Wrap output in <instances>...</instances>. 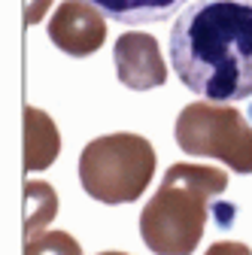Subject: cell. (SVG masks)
Masks as SVG:
<instances>
[{"label": "cell", "instance_id": "ba28073f", "mask_svg": "<svg viewBox=\"0 0 252 255\" xmlns=\"http://www.w3.org/2000/svg\"><path fill=\"white\" fill-rule=\"evenodd\" d=\"M94 3L107 18H116L122 24H158L176 15L188 0H88Z\"/></svg>", "mask_w": 252, "mask_h": 255}, {"label": "cell", "instance_id": "7a4b0ae2", "mask_svg": "<svg viewBox=\"0 0 252 255\" xmlns=\"http://www.w3.org/2000/svg\"><path fill=\"white\" fill-rule=\"evenodd\" d=\"M228 188V173L210 164H173L140 213V237L155 255H192L204 237L210 201Z\"/></svg>", "mask_w": 252, "mask_h": 255}, {"label": "cell", "instance_id": "9c48e42d", "mask_svg": "<svg viewBox=\"0 0 252 255\" xmlns=\"http://www.w3.org/2000/svg\"><path fill=\"white\" fill-rule=\"evenodd\" d=\"M27 234H37L58 213V198L46 182H27Z\"/></svg>", "mask_w": 252, "mask_h": 255}, {"label": "cell", "instance_id": "30bf717a", "mask_svg": "<svg viewBox=\"0 0 252 255\" xmlns=\"http://www.w3.org/2000/svg\"><path fill=\"white\" fill-rule=\"evenodd\" d=\"M24 255H82V246L67 231H37L27 237Z\"/></svg>", "mask_w": 252, "mask_h": 255}, {"label": "cell", "instance_id": "8fae6325", "mask_svg": "<svg viewBox=\"0 0 252 255\" xmlns=\"http://www.w3.org/2000/svg\"><path fill=\"white\" fill-rule=\"evenodd\" d=\"M207 255H252V249L243 246V243L225 240V243H213V246L207 249Z\"/></svg>", "mask_w": 252, "mask_h": 255}, {"label": "cell", "instance_id": "8992f818", "mask_svg": "<svg viewBox=\"0 0 252 255\" xmlns=\"http://www.w3.org/2000/svg\"><path fill=\"white\" fill-rule=\"evenodd\" d=\"M113 61H116V76L125 88L149 91L167 82V64L161 58L158 40L152 34H140V30L122 34L113 46Z\"/></svg>", "mask_w": 252, "mask_h": 255}, {"label": "cell", "instance_id": "3957f363", "mask_svg": "<svg viewBox=\"0 0 252 255\" xmlns=\"http://www.w3.org/2000/svg\"><path fill=\"white\" fill-rule=\"evenodd\" d=\"M155 176V149L137 134L91 140L79 155V182L101 204L137 201Z\"/></svg>", "mask_w": 252, "mask_h": 255}, {"label": "cell", "instance_id": "5b68a950", "mask_svg": "<svg viewBox=\"0 0 252 255\" xmlns=\"http://www.w3.org/2000/svg\"><path fill=\"white\" fill-rule=\"evenodd\" d=\"M49 40L73 58L94 55L107 40V15L88 0H64L49 18Z\"/></svg>", "mask_w": 252, "mask_h": 255}, {"label": "cell", "instance_id": "6da1fadb", "mask_svg": "<svg viewBox=\"0 0 252 255\" xmlns=\"http://www.w3.org/2000/svg\"><path fill=\"white\" fill-rule=\"evenodd\" d=\"M170 64L210 101L252 98V0H195L182 9L170 27Z\"/></svg>", "mask_w": 252, "mask_h": 255}, {"label": "cell", "instance_id": "277c9868", "mask_svg": "<svg viewBox=\"0 0 252 255\" xmlns=\"http://www.w3.org/2000/svg\"><path fill=\"white\" fill-rule=\"evenodd\" d=\"M176 146L195 158H216L237 173H252V125L219 101L188 104L176 119Z\"/></svg>", "mask_w": 252, "mask_h": 255}, {"label": "cell", "instance_id": "52a82bcc", "mask_svg": "<svg viewBox=\"0 0 252 255\" xmlns=\"http://www.w3.org/2000/svg\"><path fill=\"white\" fill-rule=\"evenodd\" d=\"M24 167L27 170H46L58 152H61V137H58V128L55 122L40 113L37 107H27L24 110Z\"/></svg>", "mask_w": 252, "mask_h": 255}, {"label": "cell", "instance_id": "7c38bea8", "mask_svg": "<svg viewBox=\"0 0 252 255\" xmlns=\"http://www.w3.org/2000/svg\"><path fill=\"white\" fill-rule=\"evenodd\" d=\"M49 3H52V0H30V6H27V21L37 24V21L43 18V12H46Z\"/></svg>", "mask_w": 252, "mask_h": 255}, {"label": "cell", "instance_id": "4fadbf2b", "mask_svg": "<svg viewBox=\"0 0 252 255\" xmlns=\"http://www.w3.org/2000/svg\"><path fill=\"white\" fill-rule=\"evenodd\" d=\"M101 255H128V252H101Z\"/></svg>", "mask_w": 252, "mask_h": 255}]
</instances>
